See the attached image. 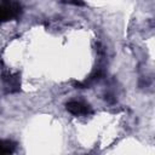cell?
Returning <instances> with one entry per match:
<instances>
[{
	"instance_id": "1",
	"label": "cell",
	"mask_w": 155,
	"mask_h": 155,
	"mask_svg": "<svg viewBox=\"0 0 155 155\" xmlns=\"http://www.w3.org/2000/svg\"><path fill=\"white\" fill-rule=\"evenodd\" d=\"M21 13V6L12 0H4L0 4V23L16 18Z\"/></svg>"
},
{
	"instance_id": "2",
	"label": "cell",
	"mask_w": 155,
	"mask_h": 155,
	"mask_svg": "<svg viewBox=\"0 0 155 155\" xmlns=\"http://www.w3.org/2000/svg\"><path fill=\"white\" fill-rule=\"evenodd\" d=\"M67 110L73 114V115H86L88 113H91V108L87 104H84L81 102H76V101H71L67 103Z\"/></svg>"
},
{
	"instance_id": "3",
	"label": "cell",
	"mask_w": 155,
	"mask_h": 155,
	"mask_svg": "<svg viewBox=\"0 0 155 155\" xmlns=\"http://www.w3.org/2000/svg\"><path fill=\"white\" fill-rule=\"evenodd\" d=\"M16 148V144L10 140H0V155L4 154H11L13 153Z\"/></svg>"
},
{
	"instance_id": "4",
	"label": "cell",
	"mask_w": 155,
	"mask_h": 155,
	"mask_svg": "<svg viewBox=\"0 0 155 155\" xmlns=\"http://www.w3.org/2000/svg\"><path fill=\"white\" fill-rule=\"evenodd\" d=\"M62 2L64 4H70V5H75V6H84V1L82 0H62Z\"/></svg>"
}]
</instances>
